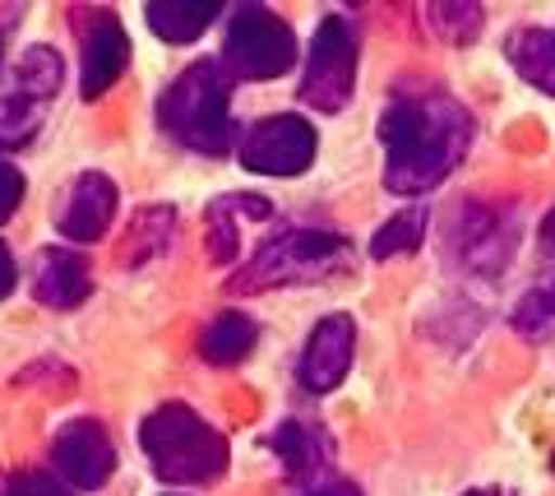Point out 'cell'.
Wrapping results in <instances>:
<instances>
[{"label": "cell", "mask_w": 555, "mask_h": 496, "mask_svg": "<svg viewBox=\"0 0 555 496\" xmlns=\"http://www.w3.org/2000/svg\"><path fill=\"white\" fill-rule=\"evenodd\" d=\"M385 186L393 195H426L473 149V112L440 84H398L379 112Z\"/></svg>", "instance_id": "cell-1"}, {"label": "cell", "mask_w": 555, "mask_h": 496, "mask_svg": "<svg viewBox=\"0 0 555 496\" xmlns=\"http://www.w3.org/2000/svg\"><path fill=\"white\" fill-rule=\"evenodd\" d=\"M139 450L149 455V469L163 483L204 487L228 473V436L214 422H204L190 404H158L139 422Z\"/></svg>", "instance_id": "cell-2"}, {"label": "cell", "mask_w": 555, "mask_h": 496, "mask_svg": "<svg viewBox=\"0 0 555 496\" xmlns=\"http://www.w3.org/2000/svg\"><path fill=\"white\" fill-rule=\"evenodd\" d=\"M158 126L167 130V140H177L181 149L208 153L222 158L232 149V79L222 75L218 61H195L185 65L163 89L158 98Z\"/></svg>", "instance_id": "cell-3"}, {"label": "cell", "mask_w": 555, "mask_h": 496, "mask_svg": "<svg viewBox=\"0 0 555 496\" xmlns=\"http://www.w3.org/2000/svg\"><path fill=\"white\" fill-rule=\"evenodd\" d=\"M347 265V237L328 228H287L259 246L246 269L228 279V293H273L287 283H315Z\"/></svg>", "instance_id": "cell-4"}, {"label": "cell", "mask_w": 555, "mask_h": 496, "mask_svg": "<svg viewBox=\"0 0 555 496\" xmlns=\"http://www.w3.org/2000/svg\"><path fill=\"white\" fill-rule=\"evenodd\" d=\"M222 75L228 79H278L297 65V33L269 5H236L222 38Z\"/></svg>", "instance_id": "cell-5"}, {"label": "cell", "mask_w": 555, "mask_h": 496, "mask_svg": "<svg viewBox=\"0 0 555 496\" xmlns=\"http://www.w3.org/2000/svg\"><path fill=\"white\" fill-rule=\"evenodd\" d=\"M65 84V61L51 47H28L0 89V149H24L42 130V112Z\"/></svg>", "instance_id": "cell-6"}, {"label": "cell", "mask_w": 555, "mask_h": 496, "mask_svg": "<svg viewBox=\"0 0 555 496\" xmlns=\"http://www.w3.org/2000/svg\"><path fill=\"white\" fill-rule=\"evenodd\" d=\"M357 89V33L343 14H324L306 51L301 71V102L315 112H343Z\"/></svg>", "instance_id": "cell-7"}, {"label": "cell", "mask_w": 555, "mask_h": 496, "mask_svg": "<svg viewBox=\"0 0 555 496\" xmlns=\"http://www.w3.org/2000/svg\"><path fill=\"white\" fill-rule=\"evenodd\" d=\"M236 153L259 177H301L320 153V135L306 116L278 112V116H264V122H255L246 135H241Z\"/></svg>", "instance_id": "cell-8"}, {"label": "cell", "mask_w": 555, "mask_h": 496, "mask_svg": "<svg viewBox=\"0 0 555 496\" xmlns=\"http://www.w3.org/2000/svg\"><path fill=\"white\" fill-rule=\"evenodd\" d=\"M69 24L79 28V93L93 102L126 75L130 38L112 10H93V5L69 10Z\"/></svg>", "instance_id": "cell-9"}, {"label": "cell", "mask_w": 555, "mask_h": 496, "mask_svg": "<svg viewBox=\"0 0 555 496\" xmlns=\"http://www.w3.org/2000/svg\"><path fill=\"white\" fill-rule=\"evenodd\" d=\"M51 465L65 478V487L93 492L116 473V446L107 436V427L98 418H69L56 441H51Z\"/></svg>", "instance_id": "cell-10"}, {"label": "cell", "mask_w": 555, "mask_h": 496, "mask_svg": "<svg viewBox=\"0 0 555 496\" xmlns=\"http://www.w3.org/2000/svg\"><path fill=\"white\" fill-rule=\"evenodd\" d=\"M352 357H357V320L347 311L324 316L306 339L301 385L310 395H334V390L347 381V371H352Z\"/></svg>", "instance_id": "cell-11"}, {"label": "cell", "mask_w": 555, "mask_h": 496, "mask_svg": "<svg viewBox=\"0 0 555 496\" xmlns=\"http://www.w3.org/2000/svg\"><path fill=\"white\" fill-rule=\"evenodd\" d=\"M116 204H120V191L107 173H79L56 204V232L69 237V242H98L112 228Z\"/></svg>", "instance_id": "cell-12"}, {"label": "cell", "mask_w": 555, "mask_h": 496, "mask_svg": "<svg viewBox=\"0 0 555 496\" xmlns=\"http://www.w3.org/2000/svg\"><path fill=\"white\" fill-rule=\"evenodd\" d=\"M93 293V265L75 246H42L33 260V297L51 311H75Z\"/></svg>", "instance_id": "cell-13"}, {"label": "cell", "mask_w": 555, "mask_h": 496, "mask_svg": "<svg viewBox=\"0 0 555 496\" xmlns=\"http://www.w3.org/2000/svg\"><path fill=\"white\" fill-rule=\"evenodd\" d=\"M514 246V218L500 209H481V204H467L454 232V251L467 269H500L505 255Z\"/></svg>", "instance_id": "cell-14"}, {"label": "cell", "mask_w": 555, "mask_h": 496, "mask_svg": "<svg viewBox=\"0 0 555 496\" xmlns=\"http://www.w3.org/2000/svg\"><path fill=\"white\" fill-rule=\"evenodd\" d=\"M269 446L292 483H315V478L334 465V436H328L320 422H306V418L283 422L269 436Z\"/></svg>", "instance_id": "cell-15"}, {"label": "cell", "mask_w": 555, "mask_h": 496, "mask_svg": "<svg viewBox=\"0 0 555 496\" xmlns=\"http://www.w3.org/2000/svg\"><path fill=\"white\" fill-rule=\"evenodd\" d=\"M269 200L264 195H218L208 204L204 224H208V260L214 265H232L236 260V218H269Z\"/></svg>", "instance_id": "cell-16"}, {"label": "cell", "mask_w": 555, "mask_h": 496, "mask_svg": "<svg viewBox=\"0 0 555 496\" xmlns=\"http://www.w3.org/2000/svg\"><path fill=\"white\" fill-rule=\"evenodd\" d=\"M218 0H149L144 20L163 42H195L204 28L218 24Z\"/></svg>", "instance_id": "cell-17"}, {"label": "cell", "mask_w": 555, "mask_h": 496, "mask_svg": "<svg viewBox=\"0 0 555 496\" xmlns=\"http://www.w3.org/2000/svg\"><path fill=\"white\" fill-rule=\"evenodd\" d=\"M505 56L537 93L555 98V28H514L505 38Z\"/></svg>", "instance_id": "cell-18"}, {"label": "cell", "mask_w": 555, "mask_h": 496, "mask_svg": "<svg viewBox=\"0 0 555 496\" xmlns=\"http://www.w3.org/2000/svg\"><path fill=\"white\" fill-rule=\"evenodd\" d=\"M255 339H259V325L246 311H222V316H214L204 325L199 357L208 367H236V363H246L250 357Z\"/></svg>", "instance_id": "cell-19"}, {"label": "cell", "mask_w": 555, "mask_h": 496, "mask_svg": "<svg viewBox=\"0 0 555 496\" xmlns=\"http://www.w3.org/2000/svg\"><path fill=\"white\" fill-rule=\"evenodd\" d=\"M171 237H177V209H171V204H149V209H139L130 218V232H126V251H120V260H126V265L158 260V255L171 246Z\"/></svg>", "instance_id": "cell-20"}, {"label": "cell", "mask_w": 555, "mask_h": 496, "mask_svg": "<svg viewBox=\"0 0 555 496\" xmlns=\"http://www.w3.org/2000/svg\"><path fill=\"white\" fill-rule=\"evenodd\" d=\"M426 237V204H403L393 218L379 224V232L371 237V255L375 260H393V255H408L422 246Z\"/></svg>", "instance_id": "cell-21"}, {"label": "cell", "mask_w": 555, "mask_h": 496, "mask_svg": "<svg viewBox=\"0 0 555 496\" xmlns=\"http://www.w3.org/2000/svg\"><path fill=\"white\" fill-rule=\"evenodd\" d=\"M514 330L524 334V339H532V344H542V339L555 334V279L518 297V306H514Z\"/></svg>", "instance_id": "cell-22"}, {"label": "cell", "mask_w": 555, "mask_h": 496, "mask_svg": "<svg viewBox=\"0 0 555 496\" xmlns=\"http://www.w3.org/2000/svg\"><path fill=\"white\" fill-rule=\"evenodd\" d=\"M426 20L444 42L467 47V42H477V33L486 28V10L481 5H426Z\"/></svg>", "instance_id": "cell-23"}, {"label": "cell", "mask_w": 555, "mask_h": 496, "mask_svg": "<svg viewBox=\"0 0 555 496\" xmlns=\"http://www.w3.org/2000/svg\"><path fill=\"white\" fill-rule=\"evenodd\" d=\"M5 496H75V487H65L61 478H51V473L24 469V473H14L5 483Z\"/></svg>", "instance_id": "cell-24"}, {"label": "cell", "mask_w": 555, "mask_h": 496, "mask_svg": "<svg viewBox=\"0 0 555 496\" xmlns=\"http://www.w3.org/2000/svg\"><path fill=\"white\" fill-rule=\"evenodd\" d=\"M20 200H24V173L14 163L0 158V224L20 209Z\"/></svg>", "instance_id": "cell-25"}, {"label": "cell", "mask_w": 555, "mask_h": 496, "mask_svg": "<svg viewBox=\"0 0 555 496\" xmlns=\"http://www.w3.org/2000/svg\"><path fill=\"white\" fill-rule=\"evenodd\" d=\"M14 283H20V265H14L10 246L0 242V297H10V293H14Z\"/></svg>", "instance_id": "cell-26"}, {"label": "cell", "mask_w": 555, "mask_h": 496, "mask_svg": "<svg viewBox=\"0 0 555 496\" xmlns=\"http://www.w3.org/2000/svg\"><path fill=\"white\" fill-rule=\"evenodd\" d=\"M306 496H361L357 483H343V478H328V483H315Z\"/></svg>", "instance_id": "cell-27"}, {"label": "cell", "mask_w": 555, "mask_h": 496, "mask_svg": "<svg viewBox=\"0 0 555 496\" xmlns=\"http://www.w3.org/2000/svg\"><path fill=\"white\" fill-rule=\"evenodd\" d=\"M542 251H546V260H555V209L542 218Z\"/></svg>", "instance_id": "cell-28"}, {"label": "cell", "mask_w": 555, "mask_h": 496, "mask_svg": "<svg viewBox=\"0 0 555 496\" xmlns=\"http://www.w3.org/2000/svg\"><path fill=\"white\" fill-rule=\"evenodd\" d=\"M463 496H505V492H495V487H477V492H463Z\"/></svg>", "instance_id": "cell-29"}, {"label": "cell", "mask_w": 555, "mask_h": 496, "mask_svg": "<svg viewBox=\"0 0 555 496\" xmlns=\"http://www.w3.org/2000/svg\"><path fill=\"white\" fill-rule=\"evenodd\" d=\"M551 465H555V450H551Z\"/></svg>", "instance_id": "cell-30"}, {"label": "cell", "mask_w": 555, "mask_h": 496, "mask_svg": "<svg viewBox=\"0 0 555 496\" xmlns=\"http://www.w3.org/2000/svg\"><path fill=\"white\" fill-rule=\"evenodd\" d=\"M0 51H5V42H0Z\"/></svg>", "instance_id": "cell-31"}]
</instances>
